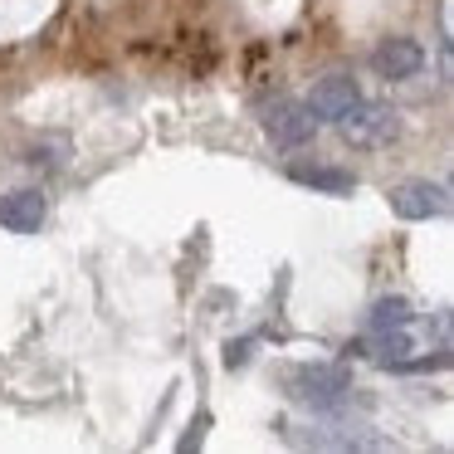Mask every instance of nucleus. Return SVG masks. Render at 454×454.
Wrapping results in <instances>:
<instances>
[{"label": "nucleus", "instance_id": "7", "mask_svg": "<svg viewBox=\"0 0 454 454\" xmlns=\"http://www.w3.org/2000/svg\"><path fill=\"white\" fill-rule=\"evenodd\" d=\"M44 220V200L35 196V191H15V196L0 200V225L15 230V235H30V230H40Z\"/></svg>", "mask_w": 454, "mask_h": 454}, {"label": "nucleus", "instance_id": "3", "mask_svg": "<svg viewBox=\"0 0 454 454\" xmlns=\"http://www.w3.org/2000/svg\"><path fill=\"white\" fill-rule=\"evenodd\" d=\"M391 210L401 220H434L450 210V196L444 186H430V181H411V186H395L391 191Z\"/></svg>", "mask_w": 454, "mask_h": 454}, {"label": "nucleus", "instance_id": "5", "mask_svg": "<svg viewBox=\"0 0 454 454\" xmlns=\"http://www.w3.org/2000/svg\"><path fill=\"white\" fill-rule=\"evenodd\" d=\"M372 69L381 74V79H391V83L415 79V74L425 69V50L415 40H386L381 50L372 54Z\"/></svg>", "mask_w": 454, "mask_h": 454}, {"label": "nucleus", "instance_id": "10", "mask_svg": "<svg viewBox=\"0 0 454 454\" xmlns=\"http://www.w3.org/2000/svg\"><path fill=\"white\" fill-rule=\"evenodd\" d=\"M225 362H230V366H245V362H249V342H230V347H225Z\"/></svg>", "mask_w": 454, "mask_h": 454}, {"label": "nucleus", "instance_id": "2", "mask_svg": "<svg viewBox=\"0 0 454 454\" xmlns=\"http://www.w3.org/2000/svg\"><path fill=\"white\" fill-rule=\"evenodd\" d=\"M294 386H303V391H294L298 401L327 411V405L342 401V391H347L352 381H347V372H337V366H298V372H294Z\"/></svg>", "mask_w": 454, "mask_h": 454}, {"label": "nucleus", "instance_id": "1", "mask_svg": "<svg viewBox=\"0 0 454 454\" xmlns=\"http://www.w3.org/2000/svg\"><path fill=\"white\" fill-rule=\"evenodd\" d=\"M264 128H269V137H274L278 147H308L313 132H317V118L308 108H298V103H269Z\"/></svg>", "mask_w": 454, "mask_h": 454}, {"label": "nucleus", "instance_id": "9", "mask_svg": "<svg viewBox=\"0 0 454 454\" xmlns=\"http://www.w3.org/2000/svg\"><path fill=\"white\" fill-rule=\"evenodd\" d=\"M405 323H415V313H411V303H405V298H381V303L372 308V333L376 337L395 333V327H405Z\"/></svg>", "mask_w": 454, "mask_h": 454}, {"label": "nucleus", "instance_id": "8", "mask_svg": "<svg viewBox=\"0 0 454 454\" xmlns=\"http://www.w3.org/2000/svg\"><path fill=\"white\" fill-rule=\"evenodd\" d=\"M288 176L308 191H323V196H352V171H337V167H288Z\"/></svg>", "mask_w": 454, "mask_h": 454}, {"label": "nucleus", "instance_id": "6", "mask_svg": "<svg viewBox=\"0 0 454 454\" xmlns=\"http://www.w3.org/2000/svg\"><path fill=\"white\" fill-rule=\"evenodd\" d=\"M342 132L352 142H391L395 132H401V122H395L391 108H366V103H356L342 118Z\"/></svg>", "mask_w": 454, "mask_h": 454}, {"label": "nucleus", "instance_id": "4", "mask_svg": "<svg viewBox=\"0 0 454 454\" xmlns=\"http://www.w3.org/2000/svg\"><path fill=\"white\" fill-rule=\"evenodd\" d=\"M356 103H362V89H356L347 74H333V79H323V83L313 89L308 113H313V118H327V122H342L347 113L356 108Z\"/></svg>", "mask_w": 454, "mask_h": 454}]
</instances>
